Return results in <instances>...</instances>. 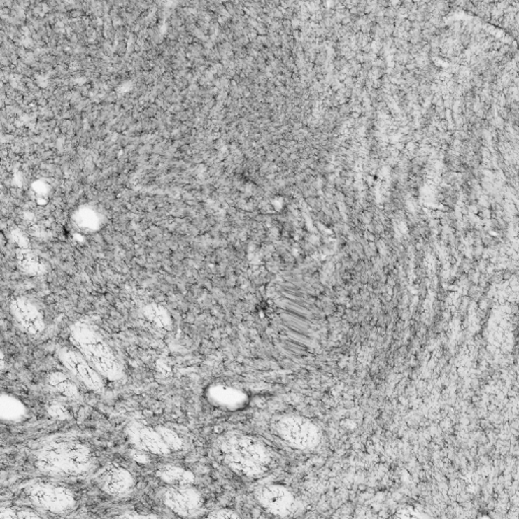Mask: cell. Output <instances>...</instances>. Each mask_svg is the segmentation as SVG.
Segmentation results:
<instances>
[{
  "label": "cell",
  "mask_w": 519,
  "mask_h": 519,
  "mask_svg": "<svg viewBox=\"0 0 519 519\" xmlns=\"http://www.w3.org/2000/svg\"><path fill=\"white\" fill-rule=\"evenodd\" d=\"M36 468L55 477L80 478L89 475L96 466V457L89 446L73 440L54 441L35 455Z\"/></svg>",
  "instance_id": "6da1fadb"
},
{
  "label": "cell",
  "mask_w": 519,
  "mask_h": 519,
  "mask_svg": "<svg viewBox=\"0 0 519 519\" xmlns=\"http://www.w3.org/2000/svg\"><path fill=\"white\" fill-rule=\"evenodd\" d=\"M72 345L90 361L105 380L118 381L123 378L121 361L98 329L87 322H78L70 327Z\"/></svg>",
  "instance_id": "7a4b0ae2"
},
{
  "label": "cell",
  "mask_w": 519,
  "mask_h": 519,
  "mask_svg": "<svg viewBox=\"0 0 519 519\" xmlns=\"http://www.w3.org/2000/svg\"><path fill=\"white\" fill-rule=\"evenodd\" d=\"M220 453L229 468L246 477L262 475L270 462L267 448L259 440L247 435L232 434L222 439Z\"/></svg>",
  "instance_id": "3957f363"
},
{
  "label": "cell",
  "mask_w": 519,
  "mask_h": 519,
  "mask_svg": "<svg viewBox=\"0 0 519 519\" xmlns=\"http://www.w3.org/2000/svg\"><path fill=\"white\" fill-rule=\"evenodd\" d=\"M26 493L36 507L51 513H67L76 506L73 492L55 483H33L27 487Z\"/></svg>",
  "instance_id": "277c9868"
},
{
  "label": "cell",
  "mask_w": 519,
  "mask_h": 519,
  "mask_svg": "<svg viewBox=\"0 0 519 519\" xmlns=\"http://www.w3.org/2000/svg\"><path fill=\"white\" fill-rule=\"evenodd\" d=\"M57 358L65 370L78 383L94 392L105 390V378L78 349L62 347L57 351Z\"/></svg>",
  "instance_id": "5b68a950"
},
{
  "label": "cell",
  "mask_w": 519,
  "mask_h": 519,
  "mask_svg": "<svg viewBox=\"0 0 519 519\" xmlns=\"http://www.w3.org/2000/svg\"><path fill=\"white\" fill-rule=\"evenodd\" d=\"M277 434L294 448L306 450L317 446L320 433L317 426L301 417H284L276 423Z\"/></svg>",
  "instance_id": "8992f818"
},
{
  "label": "cell",
  "mask_w": 519,
  "mask_h": 519,
  "mask_svg": "<svg viewBox=\"0 0 519 519\" xmlns=\"http://www.w3.org/2000/svg\"><path fill=\"white\" fill-rule=\"evenodd\" d=\"M11 317L22 332L31 336H39L46 328L44 315L39 306L27 297H17L10 302Z\"/></svg>",
  "instance_id": "52a82bcc"
},
{
  "label": "cell",
  "mask_w": 519,
  "mask_h": 519,
  "mask_svg": "<svg viewBox=\"0 0 519 519\" xmlns=\"http://www.w3.org/2000/svg\"><path fill=\"white\" fill-rule=\"evenodd\" d=\"M125 432L130 443L140 451L155 455H166L171 451L157 429L141 422H131Z\"/></svg>",
  "instance_id": "ba28073f"
},
{
  "label": "cell",
  "mask_w": 519,
  "mask_h": 519,
  "mask_svg": "<svg viewBox=\"0 0 519 519\" xmlns=\"http://www.w3.org/2000/svg\"><path fill=\"white\" fill-rule=\"evenodd\" d=\"M166 506L180 516H193L203 506L202 496L197 490L187 486H175L166 490L164 495Z\"/></svg>",
  "instance_id": "9c48e42d"
},
{
  "label": "cell",
  "mask_w": 519,
  "mask_h": 519,
  "mask_svg": "<svg viewBox=\"0 0 519 519\" xmlns=\"http://www.w3.org/2000/svg\"><path fill=\"white\" fill-rule=\"evenodd\" d=\"M97 484L108 495L123 497L134 488L135 481L128 469L111 464L101 469L97 476Z\"/></svg>",
  "instance_id": "30bf717a"
},
{
  "label": "cell",
  "mask_w": 519,
  "mask_h": 519,
  "mask_svg": "<svg viewBox=\"0 0 519 519\" xmlns=\"http://www.w3.org/2000/svg\"><path fill=\"white\" fill-rule=\"evenodd\" d=\"M260 504L277 516H287L294 506V497L290 490L279 485L262 487L256 493Z\"/></svg>",
  "instance_id": "8fae6325"
},
{
  "label": "cell",
  "mask_w": 519,
  "mask_h": 519,
  "mask_svg": "<svg viewBox=\"0 0 519 519\" xmlns=\"http://www.w3.org/2000/svg\"><path fill=\"white\" fill-rule=\"evenodd\" d=\"M210 403L225 410H236L245 404L246 394L240 390L225 385H213L207 392Z\"/></svg>",
  "instance_id": "7c38bea8"
},
{
  "label": "cell",
  "mask_w": 519,
  "mask_h": 519,
  "mask_svg": "<svg viewBox=\"0 0 519 519\" xmlns=\"http://www.w3.org/2000/svg\"><path fill=\"white\" fill-rule=\"evenodd\" d=\"M46 383L56 394L65 399H76L80 398V388L76 380L67 371L55 370L47 376Z\"/></svg>",
  "instance_id": "4fadbf2b"
},
{
  "label": "cell",
  "mask_w": 519,
  "mask_h": 519,
  "mask_svg": "<svg viewBox=\"0 0 519 519\" xmlns=\"http://www.w3.org/2000/svg\"><path fill=\"white\" fill-rule=\"evenodd\" d=\"M28 409L20 399L8 394H2L0 399V416L3 421L20 422L26 418Z\"/></svg>",
  "instance_id": "5bb4252c"
},
{
  "label": "cell",
  "mask_w": 519,
  "mask_h": 519,
  "mask_svg": "<svg viewBox=\"0 0 519 519\" xmlns=\"http://www.w3.org/2000/svg\"><path fill=\"white\" fill-rule=\"evenodd\" d=\"M157 476L160 480L173 486H187L193 484L195 481V477L190 471L177 466L162 467L157 471Z\"/></svg>",
  "instance_id": "9a60e30c"
},
{
  "label": "cell",
  "mask_w": 519,
  "mask_h": 519,
  "mask_svg": "<svg viewBox=\"0 0 519 519\" xmlns=\"http://www.w3.org/2000/svg\"><path fill=\"white\" fill-rule=\"evenodd\" d=\"M17 261L20 270L27 274L38 276L46 271L44 262L31 250L26 249L20 250L17 254Z\"/></svg>",
  "instance_id": "2e32d148"
},
{
  "label": "cell",
  "mask_w": 519,
  "mask_h": 519,
  "mask_svg": "<svg viewBox=\"0 0 519 519\" xmlns=\"http://www.w3.org/2000/svg\"><path fill=\"white\" fill-rule=\"evenodd\" d=\"M73 221L76 227L83 232H97L101 227L100 216L96 210L83 207L74 213Z\"/></svg>",
  "instance_id": "e0dca14e"
},
{
  "label": "cell",
  "mask_w": 519,
  "mask_h": 519,
  "mask_svg": "<svg viewBox=\"0 0 519 519\" xmlns=\"http://www.w3.org/2000/svg\"><path fill=\"white\" fill-rule=\"evenodd\" d=\"M157 429L159 431V434L162 435L164 442L168 444L171 450H182L183 446H184V442H183L182 439H180L178 433L170 429V428L164 427V426H159Z\"/></svg>",
  "instance_id": "ac0fdd59"
},
{
  "label": "cell",
  "mask_w": 519,
  "mask_h": 519,
  "mask_svg": "<svg viewBox=\"0 0 519 519\" xmlns=\"http://www.w3.org/2000/svg\"><path fill=\"white\" fill-rule=\"evenodd\" d=\"M36 518H40V516H38L37 513L29 509L2 507L1 510H0V518L1 519Z\"/></svg>",
  "instance_id": "d6986e66"
},
{
  "label": "cell",
  "mask_w": 519,
  "mask_h": 519,
  "mask_svg": "<svg viewBox=\"0 0 519 519\" xmlns=\"http://www.w3.org/2000/svg\"><path fill=\"white\" fill-rule=\"evenodd\" d=\"M208 516L212 518H238V514L232 510L220 509L211 512Z\"/></svg>",
  "instance_id": "ffe728a7"
},
{
  "label": "cell",
  "mask_w": 519,
  "mask_h": 519,
  "mask_svg": "<svg viewBox=\"0 0 519 519\" xmlns=\"http://www.w3.org/2000/svg\"><path fill=\"white\" fill-rule=\"evenodd\" d=\"M502 45L500 40H495L490 44V49H491V51H499Z\"/></svg>",
  "instance_id": "44dd1931"
},
{
  "label": "cell",
  "mask_w": 519,
  "mask_h": 519,
  "mask_svg": "<svg viewBox=\"0 0 519 519\" xmlns=\"http://www.w3.org/2000/svg\"><path fill=\"white\" fill-rule=\"evenodd\" d=\"M405 69H407L408 71L410 72L415 71V70L417 69V65L416 63L414 62V60L411 61L408 64H406Z\"/></svg>",
  "instance_id": "7402d4cb"
},
{
  "label": "cell",
  "mask_w": 519,
  "mask_h": 519,
  "mask_svg": "<svg viewBox=\"0 0 519 519\" xmlns=\"http://www.w3.org/2000/svg\"><path fill=\"white\" fill-rule=\"evenodd\" d=\"M490 127L489 121L485 120V119H481L480 121V129L483 131L488 130Z\"/></svg>",
  "instance_id": "603a6c76"
},
{
  "label": "cell",
  "mask_w": 519,
  "mask_h": 519,
  "mask_svg": "<svg viewBox=\"0 0 519 519\" xmlns=\"http://www.w3.org/2000/svg\"><path fill=\"white\" fill-rule=\"evenodd\" d=\"M509 48L510 46H509V45H502V47H501L500 50L498 52L502 54V55H506V54L509 52Z\"/></svg>",
  "instance_id": "cb8c5ba5"
},
{
  "label": "cell",
  "mask_w": 519,
  "mask_h": 519,
  "mask_svg": "<svg viewBox=\"0 0 519 519\" xmlns=\"http://www.w3.org/2000/svg\"><path fill=\"white\" fill-rule=\"evenodd\" d=\"M370 51H371V44H370V43L363 46V52H365V53H369Z\"/></svg>",
  "instance_id": "d4e9b609"
},
{
  "label": "cell",
  "mask_w": 519,
  "mask_h": 519,
  "mask_svg": "<svg viewBox=\"0 0 519 519\" xmlns=\"http://www.w3.org/2000/svg\"><path fill=\"white\" fill-rule=\"evenodd\" d=\"M351 116L353 117V118H358V117H360V115H358V113L354 112L352 113Z\"/></svg>",
  "instance_id": "484cf974"
},
{
  "label": "cell",
  "mask_w": 519,
  "mask_h": 519,
  "mask_svg": "<svg viewBox=\"0 0 519 519\" xmlns=\"http://www.w3.org/2000/svg\"><path fill=\"white\" fill-rule=\"evenodd\" d=\"M350 22V20L349 19H347V17H346V19H344V20H342V24H347V22Z\"/></svg>",
  "instance_id": "4316f807"
}]
</instances>
